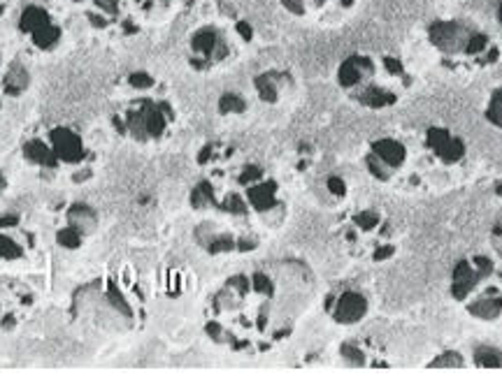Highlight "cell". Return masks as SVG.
Here are the masks:
<instances>
[{"label": "cell", "instance_id": "cell-1", "mask_svg": "<svg viewBox=\"0 0 502 387\" xmlns=\"http://www.w3.org/2000/svg\"><path fill=\"white\" fill-rule=\"evenodd\" d=\"M312 290V271L295 260L235 273L209 299L205 332L230 350H270L293 334Z\"/></svg>", "mask_w": 502, "mask_h": 387}, {"label": "cell", "instance_id": "cell-2", "mask_svg": "<svg viewBox=\"0 0 502 387\" xmlns=\"http://www.w3.org/2000/svg\"><path fill=\"white\" fill-rule=\"evenodd\" d=\"M465 160V139L440 123L372 137L363 151L367 174L402 192H438L463 170Z\"/></svg>", "mask_w": 502, "mask_h": 387}, {"label": "cell", "instance_id": "cell-3", "mask_svg": "<svg viewBox=\"0 0 502 387\" xmlns=\"http://www.w3.org/2000/svg\"><path fill=\"white\" fill-rule=\"evenodd\" d=\"M424 39L453 75L491 68L502 56V0H428Z\"/></svg>", "mask_w": 502, "mask_h": 387}, {"label": "cell", "instance_id": "cell-4", "mask_svg": "<svg viewBox=\"0 0 502 387\" xmlns=\"http://www.w3.org/2000/svg\"><path fill=\"white\" fill-rule=\"evenodd\" d=\"M338 86L354 105L370 111H386L402 105L416 77L409 63L391 51H356L338 65Z\"/></svg>", "mask_w": 502, "mask_h": 387}, {"label": "cell", "instance_id": "cell-5", "mask_svg": "<svg viewBox=\"0 0 502 387\" xmlns=\"http://www.w3.org/2000/svg\"><path fill=\"white\" fill-rule=\"evenodd\" d=\"M256 30L235 8L216 5L209 17L191 26L187 35V61L198 72L226 68L254 42Z\"/></svg>", "mask_w": 502, "mask_h": 387}, {"label": "cell", "instance_id": "cell-6", "mask_svg": "<svg viewBox=\"0 0 502 387\" xmlns=\"http://www.w3.org/2000/svg\"><path fill=\"white\" fill-rule=\"evenodd\" d=\"M449 292L467 316L500 323L502 320V264L484 253L460 258L453 264Z\"/></svg>", "mask_w": 502, "mask_h": 387}, {"label": "cell", "instance_id": "cell-7", "mask_svg": "<svg viewBox=\"0 0 502 387\" xmlns=\"http://www.w3.org/2000/svg\"><path fill=\"white\" fill-rule=\"evenodd\" d=\"M340 242L349 255L363 262H388L400 249L393 218L376 206H361L347 211L340 220Z\"/></svg>", "mask_w": 502, "mask_h": 387}, {"label": "cell", "instance_id": "cell-8", "mask_svg": "<svg viewBox=\"0 0 502 387\" xmlns=\"http://www.w3.org/2000/svg\"><path fill=\"white\" fill-rule=\"evenodd\" d=\"M282 8L302 21L333 24L358 8L361 0H279Z\"/></svg>", "mask_w": 502, "mask_h": 387}, {"label": "cell", "instance_id": "cell-9", "mask_svg": "<svg viewBox=\"0 0 502 387\" xmlns=\"http://www.w3.org/2000/svg\"><path fill=\"white\" fill-rule=\"evenodd\" d=\"M326 313L338 325H358L370 313V297L356 285H347L330 292L326 299Z\"/></svg>", "mask_w": 502, "mask_h": 387}, {"label": "cell", "instance_id": "cell-10", "mask_svg": "<svg viewBox=\"0 0 502 387\" xmlns=\"http://www.w3.org/2000/svg\"><path fill=\"white\" fill-rule=\"evenodd\" d=\"M291 86H293V79H291L288 72H284V70H266L254 79L256 96H259L261 102H268V105L279 102L282 96L291 89Z\"/></svg>", "mask_w": 502, "mask_h": 387}, {"label": "cell", "instance_id": "cell-11", "mask_svg": "<svg viewBox=\"0 0 502 387\" xmlns=\"http://www.w3.org/2000/svg\"><path fill=\"white\" fill-rule=\"evenodd\" d=\"M49 144H51V149H54L56 158L61 160V163L77 165L87 158V151H84L82 139H79L70 128H63V125H58V128H54L49 132Z\"/></svg>", "mask_w": 502, "mask_h": 387}, {"label": "cell", "instance_id": "cell-12", "mask_svg": "<svg viewBox=\"0 0 502 387\" xmlns=\"http://www.w3.org/2000/svg\"><path fill=\"white\" fill-rule=\"evenodd\" d=\"M24 158L28 160V163L47 170H54L58 165V158L54 149H51V144L42 142V139H28V142L24 144Z\"/></svg>", "mask_w": 502, "mask_h": 387}, {"label": "cell", "instance_id": "cell-13", "mask_svg": "<svg viewBox=\"0 0 502 387\" xmlns=\"http://www.w3.org/2000/svg\"><path fill=\"white\" fill-rule=\"evenodd\" d=\"M28 84H31V75L28 70H26V65H21L19 61H12L3 77V91L8 93L10 98H17L28 89Z\"/></svg>", "mask_w": 502, "mask_h": 387}, {"label": "cell", "instance_id": "cell-14", "mask_svg": "<svg viewBox=\"0 0 502 387\" xmlns=\"http://www.w3.org/2000/svg\"><path fill=\"white\" fill-rule=\"evenodd\" d=\"M49 21H54V17H51V12L47 8H42V5H26L21 17H19V30H21L24 35H31V33H35Z\"/></svg>", "mask_w": 502, "mask_h": 387}, {"label": "cell", "instance_id": "cell-15", "mask_svg": "<svg viewBox=\"0 0 502 387\" xmlns=\"http://www.w3.org/2000/svg\"><path fill=\"white\" fill-rule=\"evenodd\" d=\"M68 225H70V228H75L82 237L94 235L96 225H98L96 223V213L91 211L89 206L75 204V206H70V211H68Z\"/></svg>", "mask_w": 502, "mask_h": 387}, {"label": "cell", "instance_id": "cell-16", "mask_svg": "<svg viewBox=\"0 0 502 387\" xmlns=\"http://www.w3.org/2000/svg\"><path fill=\"white\" fill-rule=\"evenodd\" d=\"M61 37H63V30L56 21L44 24L42 28H37L35 33H31L28 35L33 46H37V49H42V51H49V49H54V46H58Z\"/></svg>", "mask_w": 502, "mask_h": 387}, {"label": "cell", "instance_id": "cell-17", "mask_svg": "<svg viewBox=\"0 0 502 387\" xmlns=\"http://www.w3.org/2000/svg\"><path fill=\"white\" fill-rule=\"evenodd\" d=\"M484 116H486L488 123L502 130V86L491 91L488 102H486V109H484Z\"/></svg>", "mask_w": 502, "mask_h": 387}, {"label": "cell", "instance_id": "cell-18", "mask_svg": "<svg viewBox=\"0 0 502 387\" xmlns=\"http://www.w3.org/2000/svg\"><path fill=\"white\" fill-rule=\"evenodd\" d=\"M472 359L477 366H502V350L493 345H477Z\"/></svg>", "mask_w": 502, "mask_h": 387}, {"label": "cell", "instance_id": "cell-19", "mask_svg": "<svg viewBox=\"0 0 502 387\" xmlns=\"http://www.w3.org/2000/svg\"><path fill=\"white\" fill-rule=\"evenodd\" d=\"M342 357L352 364H370V355L361 348V341H345L342 345Z\"/></svg>", "mask_w": 502, "mask_h": 387}, {"label": "cell", "instance_id": "cell-20", "mask_svg": "<svg viewBox=\"0 0 502 387\" xmlns=\"http://www.w3.org/2000/svg\"><path fill=\"white\" fill-rule=\"evenodd\" d=\"M107 302L114 306V309L121 313V316H128V318H130V306H128V302H125L121 288H119L114 281L107 283Z\"/></svg>", "mask_w": 502, "mask_h": 387}, {"label": "cell", "instance_id": "cell-21", "mask_svg": "<svg viewBox=\"0 0 502 387\" xmlns=\"http://www.w3.org/2000/svg\"><path fill=\"white\" fill-rule=\"evenodd\" d=\"M56 242L63 246V249H68V251H75V249H79V246H82V242H84V237L79 235V232L75 230V228H63V230H58L56 232Z\"/></svg>", "mask_w": 502, "mask_h": 387}, {"label": "cell", "instance_id": "cell-22", "mask_svg": "<svg viewBox=\"0 0 502 387\" xmlns=\"http://www.w3.org/2000/svg\"><path fill=\"white\" fill-rule=\"evenodd\" d=\"M24 255L21 246L8 235H0V260H19Z\"/></svg>", "mask_w": 502, "mask_h": 387}, {"label": "cell", "instance_id": "cell-23", "mask_svg": "<svg viewBox=\"0 0 502 387\" xmlns=\"http://www.w3.org/2000/svg\"><path fill=\"white\" fill-rule=\"evenodd\" d=\"M244 100L240 96H233V93H226L221 100H219V111L221 114H240L244 111Z\"/></svg>", "mask_w": 502, "mask_h": 387}, {"label": "cell", "instance_id": "cell-24", "mask_svg": "<svg viewBox=\"0 0 502 387\" xmlns=\"http://www.w3.org/2000/svg\"><path fill=\"white\" fill-rule=\"evenodd\" d=\"M156 84L158 82L149 75V72H133V75H128V86L135 91H149V89H154Z\"/></svg>", "mask_w": 502, "mask_h": 387}, {"label": "cell", "instance_id": "cell-25", "mask_svg": "<svg viewBox=\"0 0 502 387\" xmlns=\"http://www.w3.org/2000/svg\"><path fill=\"white\" fill-rule=\"evenodd\" d=\"M491 244H493L495 253H498V258L502 260V220L500 223H495L493 235H491Z\"/></svg>", "mask_w": 502, "mask_h": 387}, {"label": "cell", "instance_id": "cell-26", "mask_svg": "<svg viewBox=\"0 0 502 387\" xmlns=\"http://www.w3.org/2000/svg\"><path fill=\"white\" fill-rule=\"evenodd\" d=\"M328 190L333 192V195H345V190H347V186H345V181H342L340 177H330L328 179Z\"/></svg>", "mask_w": 502, "mask_h": 387}, {"label": "cell", "instance_id": "cell-27", "mask_svg": "<svg viewBox=\"0 0 502 387\" xmlns=\"http://www.w3.org/2000/svg\"><path fill=\"white\" fill-rule=\"evenodd\" d=\"M17 225H19V216H17V213H8V216H0V230L17 228Z\"/></svg>", "mask_w": 502, "mask_h": 387}, {"label": "cell", "instance_id": "cell-28", "mask_svg": "<svg viewBox=\"0 0 502 387\" xmlns=\"http://www.w3.org/2000/svg\"><path fill=\"white\" fill-rule=\"evenodd\" d=\"M3 188H5V179L0 177V190H3Z\"/></svg>", "mask_w": 502, "mask_h": 387}]
</instances>
